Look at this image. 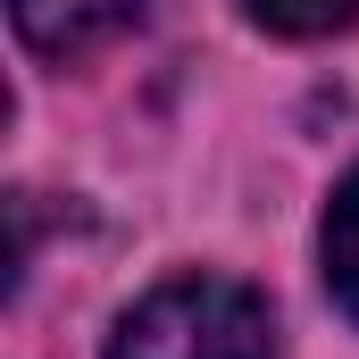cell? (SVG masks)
I'll return each instance as SVG.
<instances>
[{"label": "cell", "instance_id": "cell-1", "mask_svg": "<svg viewBox=\"0 0 359 359\" xmlns=\"http://www.w3.org/2000/svg\"><path fill=\"white\" fill-rule=\"evenodd\" d=\"M109 359H276V326L234 276H168L117 318Z\"/></svg>", "mask_w": 359, "mask_h": 359}, {"label": "cell", "instance_id": "cell-2", "mask_svg": "<svg viewBox=\"0 0 359 359\" xmlns=\"http://www.w3.org/2000/svg\"><path fill=\"white\" fill-rule=\"evenodd\" d=\"M8 17H17L25 50H42V59H84L100 42H117L126 25H142L151 0H8Z\"/></svg>", "mask_w": 359, "mask_h": 359}, {"label": "cell", "instance_id": "cell-3", "mask_svg": "<svg viewBox=\"0 0 359 359\" xmlns=\"http://www.w3.org/2000/svg\"><path fill=\"white\" fill-rule=\"evenodd\" d=\"M326 284H334L343 318L359 326V168L343 176V192H334V209H326Z\"/></svg>", "mask_w": 359, "mask_h": 359}, {"label": "cell", "instance_id": "cell-4", "mask_svg": "<svg viewBox=\"0 0 359 359\" xmlns=\"http://www.w3.org/2000/svg\"><path fill=\"white\" fill-rule=\"evenodd\" d=\"M251 25H268L284 42H318V34H343L359 17V0H243Z\"/></svg>", "mask_w": 359, "mask_h": 359}]
</instances>
